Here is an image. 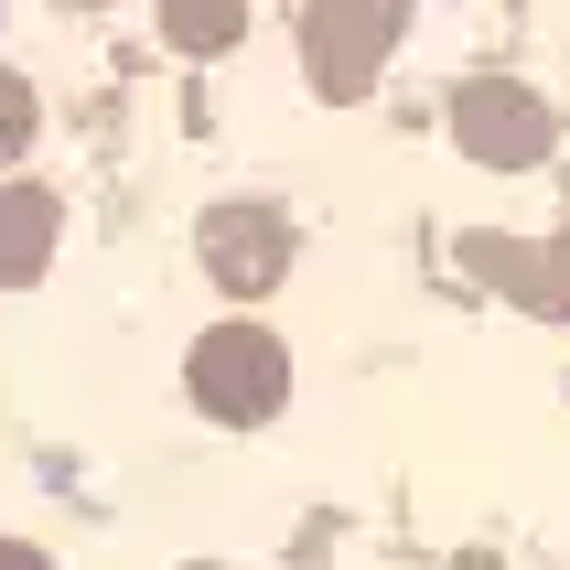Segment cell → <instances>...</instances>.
<instances>
[{
	"mask_svg": "<svg viewBox=\"0 0 570 570\" xmlns=\"http://www.w3.org/2000/svg\"><path fill=\"white\" fill-rule=\"evenodd\" d=\"M184 399L216 420V431H269L281 399H291V345L269 334V323H248V313L205 323L194 355H184Z\"/></svg>",
	"mask_w": 570,
	"mask_h": 570,
	"instance_id": "6da1fadb",
	"label": "cell"
},
{
	"mask_svg": "<svg viewBox=\"0 0 570 570\" xmlns=\"http://www.w3.org/2000/svg\"><path fill=\"white\" fill-rule=\"evenodd\" d=\"M399 32H410V0H302V22H291L302 87H313L323 108H355V97L387 76Z\"/></svg>",
	"mask_w": 570,
	"mask_h": 570,
	"instance_id": "7a4b0ae2",
	"label": "cell"
},
{
	"mask_svg": "<svg viewBox=\"0 0 570 570\" xmlns=\"http://www.w3.org/2000/svg\"><path fill=\"white\" fill-rule=\"evenodd\" d=\"M452 140L484 173H539L560 151V119H549V97L528 76H474V87H452Z\"/></svg>",
	"mask_w": 570,
	"mask_h": 570,
	"instance_id": "3957f363",
	"label": "cell"
},
{
	"mask_svg": "<svg viewBox=\"0 0 570 570\" xmlns=\"http://www.w3.org/2000/svg\"><path fill=\"white\" fill-rule=\"evenodd\" d=\"M194 258H205V281H216L226 302H258V291L291 281V216L281 205H205Z\"/></svg>",
	"mask_w": 570,
	"mask_h": 570,
	"instance_id": "277c9868",
	"label": "cell"
},
{
	"mask_svg": "<svg viewBox=\"0 0 570 570\" xmlns=\"http://www.w3.org/2000/svg\"><path fill=\"white\" fill-rule=\"evenodd\" d=\"M452 258H463L484 291H507L517 313L570 323V226L560 237H495V226H474V237H452Z\"/></svg>",
	"mask_w": 570,
	"mask_h": 570,
	"instance_id": "5b68a950",
	"label": "cell"
},
{
	"mask_svg": "<svg viewBox=\"0 0 570 570\" xmlns=\"http://www.w3.org/2000/svg\"><path fill=\"white\" fill-rule=\"evenodd\" d=\"M55 237H65L55 184L0 173V291H32V281H43V269H55Z\"/></svg>",
	"mask_w": 570,
	"mask_h": 570,
	"instance_id": "8992f818",
	"label": "cell"
},
{
	"mask_svg": "<svg viewBox=\"0 0 570 570\" xmlns=\"http://www.w3.org/2000/svg\"><path fill=\"white\" fill-rule=\"evenodd\" d=\"M173 55H237L248 43V0H151Z\"/></svg>",
	"mask_w": 570,
	"mask_h": 570,
	"instance_id": "52a82bcc",
	"label": "cell"
},
{
	"mask_svg": "<svg viewBox=\"0 0 570 570\" xmlns=\"http://www.w3.org/2000/svg\"><path fill=\"white\" fill-rule=\"evenodd\" d=\"M32 129H43V108H32V76H11V65H0V173L32 151Z\"/></svg>",
	"mask_w": 570,
	"mask_h": 570,
	"instance_id": "ba28073f",
	"label": "cell"
},
{
	"mask_svg": "<svg viewBox=\"0 0 570 570\" xmlns=\"http://www.w3.org/2000/svg\"><path fill=\"white\" fill-rule=\"evenodd\" d=\"M0 570H55V560H43L32 539H0Z\"/></svg>",
	"mask_w": 570,
	"mask_h": 570,
	"instance_id": "9c48e42d",
	"label": "cell"
},
{
	"mask_svg": "<svg viewBox=\"0 0 570 570\" xmlns=\"http://www.w3.org/2000/svg\"><path fill=\"white\" fill-rule=\"evenodd\" d=\"M452 570H507V560H495V549H463V560H452Z\"/></svg>",
	"mask_w": 570,
	"mask_h": 570,
	"instance_id": "30bf717a",
	"label": "cell"
}]
</instances>
